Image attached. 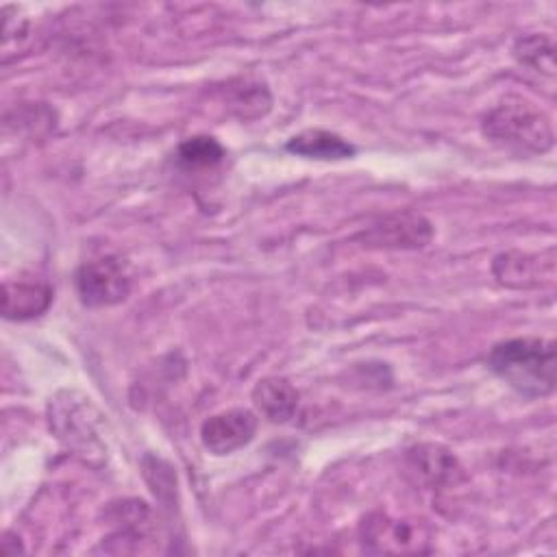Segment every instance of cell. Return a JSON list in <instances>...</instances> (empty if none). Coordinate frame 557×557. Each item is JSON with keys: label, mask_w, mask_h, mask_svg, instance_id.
Returning a JSON list of instances; mask_svg holds the SVG:
<instances>
[{"label": "cell", "mask_w": 557, "mask_h": 557, "mask_svg": "<svg viewBox=\"0 0 557 557\" xmlns=\"http://www.w3.org/2000/svg\"><path fill=\"white\" fill-rule=\"evenodd\" d=\"M513 57L518 63L542 72L546 76L555 74V46L553 39L540 33L524 35L513 44Z\"/></svg>", "instance_id": "obj_12"}, {"label": "cell", "mask_w": 557, "mask_h": 557, "mask_svg": "<svg viewBox=\"0 0 557 557\" xmlns=\"http://www.w3.org/2000/svg\"><path fill=\"white\" fill-rule=\"evenodd\" d=\"M553 255L544 261L542 255H531V252H520V250H509L500 252L494 263L492 272L496 281L505 287L513 289H531L542 285V281L550 283L553 281Z\"/></svg>", "instance_id": "obj_7"}, {"label": "cell", "mask_w": 557, "mask_h": 557, "mask_svg": "<svg viewBox=\"0 0 557 557\" xmlns=\"http://www.w3.org/2000/svg\"><path fill=\"white\" fill-rule=\"evenodd\" d=\"M52 302V287L44 278H9L2 285V315L7 320H30Z\"/></svg>", "instance_id": "obj_9"}, {"label": "cell", "mask_w": 557, "mask_h": 557, "mask_svg": "<svg viewBox=\"0 0 557 557\" xmlns=\"http://www.w3.org/2000/svg\"><path fill=\"white\" fill-rule=\"evenodd\" d=\"M76 294L87 307H111L131 294L133 278L124 259L104 255L81 263L74 276Z\"/></svg>", "instance_id": "obj_3"}, {"label": "cell", "mask_w": 557, "mask_h": 557, "mask_svg": "<svg viewBox=\"0 0 557 557\" xmlns=\"http://www.w3.org/2000/svg\"><path fill=\"white\" fill-rule=\"evenodd\" d=\"M487 368L518 394L548 396L557 381V352L550 339L513 337L498 342L487 355Z\"/></svg>", "instance_id": "obj_1"}, {"label": "cell", "mask_w": 557, "mask_h": 557, "mask_svg": "<svg viewBox=\"0 0 557 557\" xmlns=\"http://www.w3.org/2000/svg\"><path fill=\"white\" fill-rule=\"evenodd\" d=\"M363 246L385 250H416L424 248L433 237L431 222L416 211L389 213L372 222L357 235Z\"/></svg>", "instance_id": "obj_5"}, {"label": "cell", "mask_w": 557, "mask_h": 557, "mask_svg": "<svg viewBox=\"0 0 557 557\" xmlns=\"http://www.w3.org/2000/svg\"><path fill=\"white\" fill-rule=\"evenodd\" d=\"M361 544L368 553L379 555H413L429 550V540L420 524L385 513H372L361 522Z\"/></svg>", "instance_id": "obj_4"}, {"label": "cell", "mask_w": 557, "mask_h": 557, "mask_svg": "<svg viewBox=\"0 0 557 557\" xmlns=\"http://www.w3.org/2000/svg\"><path fill=\"white\" fill-rule=\"evenodd\" d=\"M233 107H237L239 117H257L263 115L270 109V94L263 85H244V89L237 91Z\"/></svg>", "instance_id": "obj_14"}, {"label": "cell", "mask_w": 557, "mask_h": 557, "mask_svg": "<svg viewBox=\"0 0 557 557\" xmlns=\"http://www.w3.org/2000/svg\"><path fill=\"white\" fill-rule=\"evenodd\" d=\"M285 148L305 159H320V161H339L350 159L355 154V146L348 144L344 137L322 128H307L285 144Z\"/></svg>", "instance_id": "obj_11"}, {"label": "cell", "mask_w": 557, "mask_h": 557, "mask_svg": "<svg viewBox=\"0 0 557 557\" xmlns=\"http://www.w3.org/2000/svg\"><path fill=\"white\" fill-rule=\"evenodd\" d=\"M222 157H224L222 144L209 135L189 137L178 146V161L185 168H211L220 163Z\"/></svg>", "instance_id": "obj_13"}, {"label": "cell", "mask_w": 557, "mask_h": 557, "mask_svg": "<svg viewBox=\"0 0 557 557\" xmlns=\"http://www.w3.org/2000/svg\"><path fill=\"white\" fill-rule=\"evenodd\" d=\"M257 411L270 422H287L298 409L296 387L281 376H265L252 389Z\"/></svg>", "instance_id": "obj_10"}, {"label": "cell", "mask_w": 557, "mask_h": 557, "mask_svg": "<svg viewBox=\"0 0 557 557\" xmlns=\"http://www.w3.org/2000/svg\"><path fill=\"white\" fill-rule=\"evenodd\" d=\"M257 433V416L250 409L235 407L207 418L200 426V442L213 455H231L246 446Z\"/></svg>", "instance_id": "obj_6"}, {"label": "cell", "mask_w": 557, "mask_h": 557, "mask_svg": "<svg viewBox=\"0 0 557 557\" xmlns=\"http://www.w3.org/2000/svg\"><path fill=\"white\" fill-rule=\"evenodd\" d=\"M407 470L429 487L455 485L463 472L457 457L437 444H418L407 453Z\"/></svg>", "instance_id": "obj_8"}, {"label": "cell", "mask_w": 557, "mask_h": 557, "mask_svg": "<svg viewBox=\"0 0 557 557\" xmlns=\"http://www.w3.org/2000/svg\"><path fill=\"white\" fill-rule=\"evenodd\" d=\"M483 133L496 144L542 154L553 148V124L548 115L522 96H505L483 117Z\"/></svg>", "instance_id": "obj_2"}]
</instances>
